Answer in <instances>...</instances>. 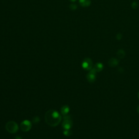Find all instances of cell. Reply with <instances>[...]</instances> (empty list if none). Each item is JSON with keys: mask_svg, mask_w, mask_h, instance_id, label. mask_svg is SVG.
I'll return each instance as SVG.
<instances>
[{"mask_svg": "<svg viewBox=\"0 0 139 139\" xmlns=\"http://www.w3.org/2000/svg\"><path fill=\"white\" fill-rule=\"evenodd\" d=\"M61 116L58 111L51 109L46 113L45 115V121L48 126L51 127H56L60 123Z\"/></svg>", "mask_w": 139, "mask_h": 139, "instance_id": "cell-1", "label": "cell"}, {"mask_svg": "<svg viewBox=\"0 0 139 139\" xmlns=\"http://www.w3.org/2000/svg\"><path fill=\"white\" fill-rule=\"evenodd\" d=\"M5 129L10 134H15L18 131L19 126L15 122L9 121L5 125Z\"/></svg>", "mask_w": 139, "mask_h": 139, "instance_id": "cell-2", "label": "cell"}, {"mask_svg": "<svg viewBox=\"0 0 139 139\" xmlns=\"http://www.w3.org/2000/svg\"><path fill=\"white\" fill-rule=\"evenodd\" d=\"M32 126V124L31 122L29 121L26 119V120H24L21 122L20 127L22 131L24 132H27L31 129Z\"/></svg>", "mask_w": 139, "mask_h": 139, "instance_id": "cell-3", "label": "cell"}, {"mask_svg": "<svg viewBox=\"0 0 139 139\" xmlns=\"http://www.w3.org/2000/svg\"><path fill=\"white\" fill-rule=\"evenodd\" d=\"M81 66L84 70L87 71H90L92 69V66H93V63L92 61L90 58H85L84 59V60L81 64Z\"/></svg>", "mask_w": 139, "mask_h": 139, "instance_id": "cell-4", "label": "cell"}, {"mask_svg": "<svg viewBox=\"0 0 139 139\" xmlns=\"http://www.w3.org/2000/svg\"><path fill=\"white\" fill-rule=\"evenodd\" d=\"M96 71L95 70L94 68L90 70V72L86 75V79L89 82L93 83L96 80Z\"/></svg>", "mask_w": 139, "mask_h": 139, "instance_id": "cell-5", "label": "cell"}, {"mask_svg": "<svg viewBox=\"0 0 139 139\" xmlns=\"http://www.w3.org/2000/svg\"><path fill=\"white\" fill-rule=\"evenodd\" d=\"M73 126V122L71 119H64L61 126L64 130H70Z\"/></svg>", "mask_w": 139, "mask_h": 139, "instance_id": "cell-6", "label": "cell"}, {"mask_svg": "<svg viewBox=\"0 0 139 139\" xmlns=\"http://www.w3.org/2000/svg\"><path fill=\"white\" fill-rule=\"evenodd\" d=\"M61 114L62 116H65L69 114L70 111V108L68 105H64L61 108Z\"/></svg>", "mask_w": 139, "mask_h": 139, "instance_id": "cell-7", "label": "cell"}, {"mask_svg": "<svg viewBox=\"0 0 139 139\" xmlns=\"http://www.w3.org/2000/svg\"><path fill=\"white\" fill-rule=\"evenodd\" d=\"M79 3L83 7L90 6L91 4L90 0H79Z\"/></svg>", "mask_w": 139, "mask_h": 139, "instance_id": "cell-8", "label": "cell"}, {"mask_svg": "<svg viewBox=\"0 0 139 139\" xmlns=\"http://www.w3.org/2000/svg\"><path fill=\"white\" fill-rule=\"evenodd\" d=\"M119 64V61L115 58H111L109 61V64L111 67H115Z\"/></svg>", "mask_w": 139, "mask_h": 139, "instance_id": "cell-9", "label": "cell"}, {"mask_svg": "<svg viewBox=\"0 0 139 139\" xmlns=\"http://www.w3.org/2000/svg\"><path fill=\"white\" fill-rule=\"evenodd\" d=\"M103 64L102 63H100V62H97V64H95L94 67V69L97 72L101 71L103 69Z\"/></svg>", "mask_w": 139, "mask_h": 139, "instance_id": "cell-10", "label": "cell"}, {"mask_svg": "<svg viewBox=\"0 0 139 139\" xmlns=\"http://www.w3.org/2000/svg\"><path fill=\"white\" fill-rule=\"evenodd\" d=\"M118 55L119 58H123V57H124V56H125V53H124V52L123 50H119L118 51Z\"/></svg>", "mask_w": 139, "mask_h": 139, "instance_id": "cell-11", "label": "cell"}, {"mask_svg": "<svg viewBox=\"0 0 139 139\" xmlns=\"http://www.w3.org/2000/svg\"><path fill=\"white\" fill-rule=\"evenodd\" d=\"M39 121H40V118L39 116H35L33 117V122L35 124L38 123L39 122Z\"/></svg>", "mask_w": 139, "mask_h": 139, "instance_id": "cell-12", "label": "cell"}, {"mask_svg": "<svg viewBox=\"0 0 139 139\" xmlns=\"http://www.w3.org/2000/svg\"><path fill=\"white\" fill-rule=\"evenodd\" d=\"M63 134L66 137H70L72 134V132L70 131V130H64L63 132Z\"/></svg>", "mask_w": 139, "mask_h": 139, "instance_id": "cell-13", "label": "cell"}, {"mask_svg": "<svg viewBox=\"0 0 139 139\" xmlns=\"http://www.w3.org/2000/svg\"><path fill=\"white\" fill-rule=\"evenodd\" d=\"M70 8L71 10H76L77 8V6L75 4H71L70 5Z\"/></svg>", "mask_w": 139, "mask_h": 139, "instance_id": "cell-14", "label": "cell"}, {"mask_svg": "<svg viewBox=\"0 0 139 139\" xmlns=\"http://www.w3.org/2000/svg\"><path fill=\"white\" fill-rule=\"evenodd\" d=\"M15 139H22V138L21 137H20V136H16Z\"/></svg>", "mask_w": 139, "mask_h": 139, "instance_id": "cell-15", "label": "cell"}, {"mask_svg": "<svg viewBox=\"0 0 139 139\" xmlns=\"http://www.w3.org/2000/svg\"><path fill=\"white\" fill-rule=\"evenodd\" d=\"M69 1H70L71 2H75L76 0H69Z\"/></svg>", "mask_w": 139, "mask_h": 139, "instance_id": "cell-16", "label": "cell"}, {"mask_svg": "<svg viewBox=\"0 0 139 139\" xmlns=\"http://www.w3.org/2000/svg\"><path fill=\"white\" fill-rule=\"evenodd\" d=\"M138 112L139 113V106L138 108Z\"/></svg>", "mask_w": 139, "mask_h": 139, "instance_id": "cell-17", "label": "cell"}, {"mask_svg": "<svg viewBox=\"0 0 139 139\" xmlns=\"http://www.w3.org/2000/svg\"></svg>", "mask_w": 139, "mask_h": 139, "instance_id": "cell-18", "label": "cell"}]
</instances>
